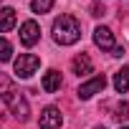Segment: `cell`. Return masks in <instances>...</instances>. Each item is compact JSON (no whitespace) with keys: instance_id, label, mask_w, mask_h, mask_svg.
Returning a JSON list of instances; mask_svg holds the SVG:
<instances>
[{"instance_id":"6da1fadb","label":"cell","mask_w":129,"mask_h":129,"mask_svg":"<svg viewBox=\"0 0 129 129\" xmlns=\"http://www.w3.org/2000/svg\"><path fill=\"white\" fill-rule=\"evenodd\" d=\"M81 38V25L74 15H61L53 20V41L58 46H74Z\"/></svg>"},{"instance_id":"7a4b0ae2","label":"cell","mask_w":129,"mask_h":129,"mask_svg":"<svg viewBox=\"0 0 129 129\" xmlns=\"http://www.w3.org/2000/svg\"><path fill=\"white\" fill-rule=\"evenodd\" d=\"M0 86H3V104H5V106H8V109H10L20 121H28L30 109H28V101L23 99V94H20V91H15L5 76L0 79Z\"/></svg>"},{"instance_id":"3957f363","label":"cell","mask_w":129,"mask_h":129,"mask_svg":"<svg viewBox=\"0 0 129 129\" xmlns=\"http://www.w3.org/2000/svg\"><path fill=\"white\" fill-rule=\"evenodd\" d=\"M41 66V58L33 56V53H20V58L15 61V76L20 79H30Z\"/></svg>"},{"instance_id":"277c9868","label":"cell","mask_w":129,"mask_h":129,"mask_svg":"<svg viewBox=\"0 0 129 129\" xmlns=\"http://www.w3.org/2000/svg\"><path fill=\"white\" fill-rule=\"evenodd\" d=\"M104 86H106V76L101 74V76H94V79H89L86 84H81L79 86V99H91L94 94H99V91H104Z\"/></svg>"},{"instance_id":"5b68a950","label":"cell","mask_w":129,"mask_h":129,"mask_svg":"<svg viewBox=\"0 0 129 129\" xmlns=\"http://www.w3.org/2000/svg\"><path fill=\"white\" fill-rule=\"evenodd\" d=\"M63 124V116L56 106H46L41 111V129H61Z\"/></svg>"},{"instance_id":"8992f818","label":"cell","mask_w":129,"mask_h":129,"mask_svg":"<svg viewBox=\"0 0 129 129\" xmlns=\"http://www.w3.org/2000/svg\"><path fill=\"white\" fill-rule=\"evenodd\" d=\"M38 38H41L38 23H36V20H25V23L20 25V43H23V46H36Z\"/></svg>"},{"instance_id":"52a82bcc","label":"cell","mask_w":129,"mask_h":129,"mask_svg":"<svg viewBox=\"0 0 129 129\" xmlns=\"http://www.w3.org/2000/svg\"><path fill=\"white\" fill-rule=\"evenodd\" d=\"M94 43H96L101 51H114V48H116V43H114V33H111L106 25H99V28L94 30Z\"/></svg>"},{"instance_id":"ba28073f","label":"cell","mask_w":129,"mask_h":129,"mask_svg":"<svg viewBox=\"0 0 129 129\" xmlns=\"http://www.w3.org/2000/svg\"><path fill=\"white\" fill-rule=\"evenodd\" d=\"M71 69H74V74H79V76H86V74H91L94 63H91V58H89L86 53H79V56L71 61Z\"/></svg>"},{"instance_id":"9c48e42d","label":"cell","mask_w":129,"mask_h":129,"mask_svg":"<svg viewBox=\"0 0 129 129\" xmlns=\"http://www.w3.org/2000/svg\"><path fill=\"white\" fill-rule=\"evenodd\" d=\"M61 84H63V81H61V74H58V71H53V69H51V71L43 76V81H41L43 91H48V94L58 91V89H61Z\"/></svg>"},{"instance_id":"30bf717a","label":"cell","mask_w":129,"mask_h":129,"mask_svg":"<svg viewBox=\"0 0 129 129\" xmlns=\"http://www.w3.org/2000/svg\"><path fill=\"white\" fill-rule=\"evenodd\" d=\"M114 89L119 94H126L129 91V66H124V69H119L114 74Z\"/></svg>"},{"instance_id":"8fae6325","label":"cell","mask_w":129,"mask_h":129,"mask_svg":"<svg viewBox=\"0 0 129 129\" xmlns=\"http://www.w3.org/2000/svg\"><path fill=\"white\" fill-rule=\"evenodd\" d=\"M13 25H15V10L3 8V13H0V30L8 33V30H13Z\"/></svg>"},{"instance_id":"7c38bea8","label":"cell","mask_w":129,"mask_h":129,"mask_svg":"<svg viewBox=\"0 0 129 129\" xmlns=\"http://www.w3.org/2000/svg\"><path fill=\"white\" fill-rule=\"evenodd\" d=\"M30 8L33 13H48L53 8V0H30Z\"/></svg>"},{"instance_id":"4fadbf2b","label":"cell","mask_w":129,"mask_h":129,"mask_svg":"<svg viewBox=\"0 0 129 129\" xmlns=\"http://www.w3.org/2000/svg\"><path fill=\"white\" fill-rule=\"evenodd\" d=\"M10 58H13V46H10V41H8V38H3V53H0V61L8 63Z\"/></svg>"},{"instance_id":"5bb4252c","label":"cell","mask_w":129,"mask_h":129,"mask_svg":"<svg viewBox=\"0 0 129 129\" xmlns=\"http://www.w3.org/2000/svg\"><path fill=\"white\" fill-rule=\"evenodd\" d=\"M114 116H116L119 121H124V119L129 116V104H124V101H121V104L116 106V114H114Z\"/></svg>"},{"instance_id":"9a60e30c","label":"cell","mask_w":129,"mask_h":129,"mask_svg":"<svg viewBox=\"0 0 129 129\" xmlns=\"http://www.w3.org/2000/svg\"><path fill=\"white\" fill-rule=\"evenodd\" d=\"M91 15H104V5H101V3L91 5Z\"/></svg>"},{"instance_id":"2e32d148","label":"cell","mask_w":129,"mask_h":129,"mask_svg":"<svg viewBox=\"0 0 129 129\" xmlns=\"http://www.w3.org/2000/svg\"><path fill=\"white\" fill-rule=\"evenodd\" d=\"M111 56H116V58H119V56H124V48H121V46H116V48L111 51Z\"/></svg>"},{"instance_id":"e0dca14e","label":"cell","mask_w":129,"mask_h":129,"mask_svg":"<svg viewBox=\"0 0 129 129\" xmlns=\"http://www.w3.org/2000/svg\"><path fill=\"white\" fill-rule=\"evenodd\" d=\"M121 129H129V126H121Z\"/></svg>"},{"instance_id":"ac0fdd59","label":"cell","mask_w":129,"mask_h":129,"mask_svg":"<svg viewBox=\"0 0 129 129\" xmlns=\"http://www.w3.org/2000/svg\"><path fill=\"white\" fill-rule=\"evenodd\" d=\"M99 129H104V126H99Z\"/></svg>"}]
</instances>
